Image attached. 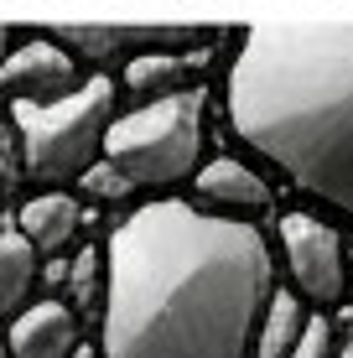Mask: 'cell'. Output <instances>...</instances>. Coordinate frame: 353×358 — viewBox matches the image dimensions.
<instances>
[{
  "instance_id": "cell-14",
  "label": "cell",
  "mask_w": 353,
  "mask_h": 358,
  "mask_svg": "<svg viewBox=\"0 0 353 358\" xmlns=\"http://www.w3.org/2000/svg\"><path fill=\"white\" fill-rule=\"evenodd\" d=\"M73 197H78V203H104V208H120V203H130V197H136V187H130V177L125 171H120L115 162H89L78 171V177H73Z\"/></svg>"
},
{
  "instance_id": "cell-13",
  "label": "cell",
  "mask_w": 353,
  "mask_h": 358,
  "mask_svg": "<svg viewBox=\"0 0 353 358\" xmlns=\"http://www.w3.org/2000/svg\"><path fill=\"white\" fill-rule=\"evenodd\" d=\"M307 317H312V306L301 301L296 291H291V286H275L271 296H265V306H260L250 358H286L291 343H296L301 327H307Z\"/></svg>"
},
{
  "instance_id": "cell-2",
  "label": "cell",
  "mask_w": 353,
  "mask_h": 358,
  "mask_svg": "<svg viewBox=\"0 0 353 358\" xmlns=\"http://www.w3.org/2000/svg\"><path fill=\"white\" fill-rule=\"evenodd\" d=\"M229 125L353 218V21H254L229 63Z\"/></svg>"
},
{
  "instance_id": "cell-15",
  "label": "cell",
  "mask_w": 353,
  "mask_h": 358,
  "mask_svg": "<svg viewBox=\"0 0 353 358\" xmlns=\"http://www.w3.org/2000/svg\"><path fill=\"white\" fill-rule=\"evenodd\" d=\"M94 296H104V250L83 244V250L68 260V275H63V301L73 306V312H78V306H89Z\"/></svg>"
},
{
  "instance_id": "cell-19",
  "label": "cell",
  "mask_w": 353,
  "mask_h": 358,
  "mask_svg": "<svg viewBox=\"0 0 353 358\" xmlns=\"http://www.w3.org/2000/svg\"><path fill=\"white\" fill-rule=\"evenodd\" d=\"M0 151H10V120H6V109H0Z\"/></svg>"
},
{
  "instance_id": "cell-18",
  "label": "cell",
  "mask_w": 353,
  "mask_h": 358,
  "mask_svg": "<svg viewBox=\"0 0 353 358\" xmlns=\"http://www.w3.org/2000/svg\"><path fill=\"white\" fill-rule=\"evenodd\" d=\"M16 42H21V27H16V21H0V57H6Z\"/></svg>"
},
{
  "instance_id": "cell-11",
  "label": "cell",
  "mask_w": 353,
  "mask_h": 358,
  "mask_svg": "<svg viewBox=\"0 0 353 358\" xmlns=\"http://www.w3.org/2000/svg\"><path fill=\"white\" fill-rule=\"evenodd\" d=\"M42 31L57 47H68V57L78 68H94V73L104 63H115V57L136 52V21H52Z\"/></svg>"
},
{
  "instance_id": "cell-8",
  "label": "cell",
  "mask_w": 353,
  "mask_h": 358,
  "mask_svg": "<svg viewBox=\"0 0 353 358\" xmlns=\"http://www.w3.org/2000/svg\"><path fill=\"white\" fill-rule=\"evenodd\" d=\"M218 63V42L203 47H156V52H130L120 68L115 89L136 94V99H161V94H187L203 89V78Z\"/></svg>"
},
{
  "instance_id": "cell-7",
  "label": "cell",
  "mask_w": 353,
  "mask_h": 358,
  "mask_svg": "<svg viewBox=\"0 0 353 358\" xmlns=\"http://www.w3.org/2000/svg\"><path fill=\"white\" fill-rule=\"evenodd\" d=\"M187 182H192V208H203V213H213V218H234V224H254V218L275 203L271 182L254 166H245L239 156L198 162V171H192Z\"/></svg>"
},
{
  "instance_id": "cell-12",
  "label": "cell",
  "mask_w": 353,
  "mask_h": 358,
  "mask_svg": "<svg viewBox=\"0 0 353 358\" xmlns=\"http://www.w3.org/2000/svg\"><path fill=\"white\" fill-rule=\"evenodd\" d=\"M36 265H42V260H36V250L21 239L16 218L0 213V322H10V317L31 301V291H36Z\"/></svg>"
},
{
  "instance_id": "cell-22",
  "label": "cell",
  "mask_w": 353,
  "mask_h": 358,
  "mask_svg": "<svg viewBox=\"0 0 353 358\" xmlns=\"http://www.w3.org/2000/svg\"><path fill=\"white\" fill-rule=\"evenodd\" d=\"M0 358H6V338H0Z\"/></svg>"
},
{
  "instance_id": "cell-4",
  "label": "cell",
  "mask_w": 353,
  "mask_h": 358,
  "mask_svg": "<svg viewBox=\"0 0 353 358\" xmlns=\"http://www.w3.org/2000/svg\"><path fill=\"white\" fill-rule=\"evenodd\" d=\"M203 125H208V89L141 99L115 109L104 125L99 156L130 177V187H177L203 162Z\"/></svg>"
},
{
  "instance_id": "cell-17",
  "label": "cell",
  "mask_w": 353,
  "mask_h": 358,
  "mask_svg": "<svg viewBox=\"0 0 353 358\" xmlns=\"http://www.w3.org/2000/svg\"><path fill=\"white\" fill-rule=\"evenodd\" d=\"M16 187H21V162L10 151H0V203L6 197H16Z\"/></svg>"
},
{
  "instance_id": "cell-6",
  "label": "cell",
  "mask_w": 353,
  "mask_h": 358,
  "mask_svg": "<svg viewBox=\"0 0 353 358\" xmlns=\"http://www.w3.org/2000/svg\"><path fill=\"white\" fill-rule=\"evenodd\" d=\"M83 83V68L68 57V47H57L52 36H21L6 57H0V89L10 94V104H42Z\"/></svg>"
},
{
  "instance_id": "cell-21",
  "label": "cell",
  "mask_w": 353,
  "mask_h": 358,
  "mask_svg": "<svg viewBox=\"0 0 353 358\" xmlns=\"http://www.w3.org/2000/svg\"><path fill=\"white\" fill-rule=\"evenodd\" d=\"M338 358H353V343H338Z\"/></svg>"
},
{
  "instance_id": "cell-5",
  "label": "cell",
  "mask_w": 353,
  "mask_h": 358,
  "mask_svg": "<svg viewBox=\"0 0 353 358\" xmlns=\"http://www.w3.org/2000/svg\"><path fill=\"white\" fill-rule=\"evenodd\" d=\"M275 244L291 275V291L307 306H338L348 296V239L317 213H281Z\"/></svg>"
},
{
  "instance_id": "cell-10",
  "label": "cell",
  "mask_w": 353,
  "mask_h": 358,
  "mask_svg": "<svg viewBox=\"0 0 353 358\" xmlns=\"http://www.w3.org/2000/svg\"><path fill=\"white\" fill-rule=\"evenodd\" d=\"M16 229L36 250V260L63 255L68 244L78 239V229H83V203L68 187H42V192H31L27 203L16 208Z\"/></svg>"
},
{
  "instance_id": "cell-20",
  "label": "cell",
  "mask_w": 353,
  "mask_h": 358,
  "mask_svg": "<svg viewBox=\"0 0 353 358\" xmlns=\"http://www.w3.org/2000/svg\"><path fill=\"white\" fill-rule=\"evenodd\" d=\"M348 296H353V244H348Z\"/></svg>"
},
{
  "instance_id": "cell-1",
  "label": "cell",
  "mask_w": 353,
  "mask_h": 358,
  "mask_svg": "<svg viewBox=\"0 0 353 358\" xmlns=\"http://www.w3.org/2000/svg\"><path fill=\"white\" fill-rule=\"evenodd\" d=\"M275 291L260 224L213 218L182 197L130 208L104 244V358H250Z\"/></svg>"
},
{
  "instance_id": "cell-3",
  "label": "cell",
  "mask_w": 353,
  "mask_h": 358,
  "mask_svg": "<svg viewBox=\"0 0 353 358\" xmlns=\"http://www.w3.org/2000/svg\"><path fill=\"white\" fill-rule=\"evenodd\" d=\"M115 104L120 89L109 73H83L78 89L42 99V104H10L6 120L16 130L21 177H36L42 187H63L89 162H99V141Z\"/></svg>"
},
{
  "instance_id": "cell-16",
  "label": "cell",
  "mask_w": 353,
  "mask_h": 358,
  "mask_svg": "<svg viewBox=\"0 0 353 358\" xmlns=\"http://www.w3.org/2000/svg\"><path fill=\"white\" fill-rule=\"evenodd\" d=\"M286 358H338V327H333V317L312 312L307 327H301V338L291 343Z\"/></svg>"
},
{
  "instance_id": "cell-9",
  "label": "cell",
  "mask_w": 353,
  "mask_h": 358,
  "mask_svg": "<svg viewBox=\"0 0 353 358\" xmlns=\"http://www.w3.org/2000/svg\"><path fill=\"white\" fill-rule=\"evenodd\" d=\"M78 348V312L63 296H36L6 327V358H68Z\"/></svg>"
}]
</instances>
